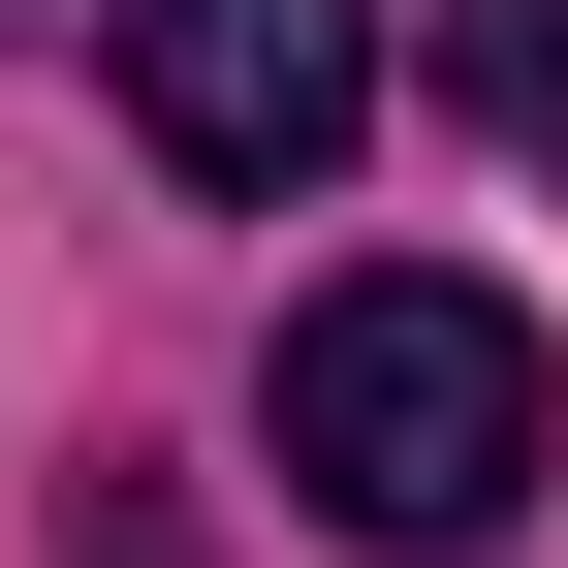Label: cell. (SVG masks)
Returning a JSON list of instances; mask_svg holds the SVG:
<instances>
[{
  "mask_svg": "<svg viewBox=\"0 0 568 568\" xmlns=\"http://www.w3.org/2000/svg\"><path fill=\"white\" fill-rule=\"evenodd\" d=\"M284 506L379 568H474L537 506V316L506 284H316L284 316Z\"/></svg>",
  "mask_w": 568,
  "mask_h": 568,
  "instance_id": "6da1fadb",
  "label": "cell"
},
{
  "mask_svg": "<svg viewBox=\"0 0 568 568\" xmlns=\"http://www.w3.org/2000/svg\"><path fill=\"white\" fill-rule=\"evenodd\" d=\"M126 126L190 190H316L379 126V0H126Z\"/></svg>",
  "mask_w": 568,
  "mask_h": 568,
  "instance_id": "7a4b0ae2",
  "label": "cell"
},
{
  "mask_svg": "<svg viewBox=\"0 0 568 568\" xmlns=\"http://www.w3.org/2000/svg\"><path fill=\"white\" fill-rule=\"evenodd\" d=\"M410 63H443V126H474V159H568V0H443Z\"/></svg>",
  "mask_w": 568,
  "mask_h": 568,
  "instance_id": "3957f363",
  "label": "cell"
}]
</instances>
